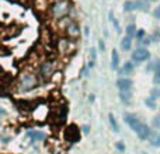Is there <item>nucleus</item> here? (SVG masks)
Wrapping results in <instances>:
<instances>
[{
    "label": "nucleus",
    "mask_w": 160,
    "mask_h": 154,
    "mask_svg": "<svg viewBox=\"0 0 160 154\" xmlns=\"http://www.w3.org/2000/svg\"><path fill=\"white\" fill-rule=\"evenodd\" d=\"M39 85V77L38 75L32 72H24L21 73L18 77V83H17V88L21 93H28L32 91L34 88H37Z\"/></svg>",
    "instance_id": "obj_1"
},
{
    "label": "nucleus",
    "mask_w": 160,
    "mask_h": 154,
    "mask_svg": "<svg viewBox=\"0 0 160 154\" xmlns=\"http://www.w3.org/2000/svg\"><path fill=\"white\" fill-rule=\"evenodd\" d=\"M70 10H72V3L70 0H62L58 3H52L49 7V16L52 17L55 21H59L61 18L69 16Z\"/></svg>",
    "instance_id": "obj_2"
},
{
    "label": "nucleus",
    "mask_w": 160,
    "mask_h": 154,
    "mask_svg": "<svg viewBox=\"0 0 160 154\" xmlns=\"http://www.w3.org/2000/svg\"><path fill=\"white\" fill-rule=\"evenodd\" d=\"M56 73V63L53 60H44L41 62L38 67V77L39 80H49L52 79V76Z\"/></svg>",
    "instance_id": "obj_3"
},
{
    "label": "nucleus",
    "mask_w": 160,
    "mask_h": 154,
    "mask_svg": "<svg viewBox=\"0 0 160 154\" xmlns=\"http://www.w3.org/2000/svg\"><path fill=\"white\" fill-rule=\"evenodd\" d=\"M150 58V53L149 51L146 49V48H138V49H135L132 52V56H131V59H132V63H142V62L148 60V59Z\"/></svg>",
    "instance_id": "obj_4"
},
{
    "label": "nucleus",
    "mask_w": 160,
    "mask_h": 154,
    "mask_svg": "<svg viewBox=\"0 0 160 154\" xmlns=\"http://www.w3.org/2000/svg\"><path fill=\"white\" fill-rule=\"evenodd\" d=\"M63 32H65V36H66V38L72 39V41H76V39L80 36V27L78 25V22L73 21V22H70L69 27H68Z\"/></svg>",
    "instance_id": "obj_5"
},
{
    "label": "nucleus",
    "mask_w": 160,
    "mask_h": 154,
    "mask_svg": "<svg viewBox=\"0 0 160 154\" xmlns=\"http://www.w3.org/2000/svg\"><path fill=\"white\" fill-rule=\"evenodd\" d=\"M124 121L129 125V128L133 130V132H138L139 128H141V125H142L141 119H139L136 115H133V113H125V115H124Z\"/></svg>",
    "instance_id": "obj_6"
},
{
    "label": "nucleus",
    "mask_w": 160,
    "mask_h": 154,
    "mask_svg": "<svg viewBox=\"0 0 160 154\" xmlns=\"http://www.w3.org/2000/svg\"><path fill=\"white\" fill-rule=\"evenodd\" d=\"M58 49H59V52H61V53H69V52H72V51H73V41L65 36V38H62L61 41H59Z\"/></svg>",
    "instance_id": "obj_7"
},
{
    "label": "nucleus",
    "mask_w": 160,
    "mask_h": 154,
    "mask_svg": "<svg viewBox=\"0 0 160 154\" xmlns=\"http://www.w3.org/2000/svg\"><path fill=\"white\" fill-rule=\"evenodd\" d=\"M132 80L128 79V77H121V79L117 81V85H118L119 91H131L132 88Z\"/></svg>",
    "instance_id": "obj_8"
},
{
    "label": "nucleus",
    "mask_w": 160,
    "mask_h": 154,
    "mask_svg": "<svg viewBox=\"0 0 160 154\" xmlns=\"http://www.w3.org/2000/svg\"><path fill=\"white\" fill-rule=\"evenodd\" d=\"M150 133H152L150 128L148 126L146 123H142V125H141V128H139V130L136 132V135H138V137L141 139V140H146V139H149Z\"/></svg>",
    "instance_id": "obj_9"
},
{
    "label": "nucleus",
    "mask_w": 160,
    "mask_h": 154,
    "mask_svg": "<svg viewBox=\"0 0 160 154\" xmlns=\"http://www.w3.org/2000/svg\"><path fill=\"white\" fill-rule=\"evenodd\" d=\"M27 135L32 142H41L44 139H47V135L44 132H39V130H30Z\"/></svg>",
    "instance_id": "obj_10"
},
{
    "label": "nucleus",
    "mask_w": 160,
    "mask_h": 154,
    "mask_svg": "<svg viewBox=\"0 0 160 154\" xmlns=\"http://www.w3.org/2000/svg\"><path fill=\"white\" fill-rule=\"evenodd\" d=\"M58 22V28L59 30H62V31H65L68 27H69V24L70 22H73V18L70 16H66V17H63V18H61L59 21H56Z\"/></svg>",
    "instance_id": "obj_11"
},
{
    "label": "nucleus",
    "mask_w": 160,
    "mask_h": 154,
    "mask_svg": "<svg viewBox=\"0 0 160 154\" xmlns=\"http://www.w3.org/2000/svg\"><path fill=\"white\" fill-rule=\"evenodd\" d=\"M133 72V63L132 62H125V65L122 66V69H119V75L121 76H128Z\"/></svg>",
    "instance_id": "obj_12"
},
{
    "label": "nucleus",
    "mask_w": 160,
    "mask_h": 154,
    "mask_svg": "<svg viewBox=\"0 0 160 154\" xmlns=\"http://www.w3.org/2000/svg\"><path fill=\"white\" fill-rule=\"evenodd\" d=\"M119 99H121L125 105H129L131 102H132V93H131V91H121V93H119Z\"/></svg>",
    "instance_id": "obj_13"
},
{
    "label": "nucleus",
    "mask_w": 160,
    "mask_h": 154,
    "mask_svg": "<svg viewBox=\"0 0 160 154\" xmlns=\"http://www.w3.org/2000/svg\"><path fill=\"white\" fill-rule=\"evenodd\" d=\"M148 140L150 142V144L155 147H160V133L159 132H152Z\"/></svg>",
    "instance_id": "obj_14"
},
{
    "label": "nucleus",
    "mask_w": 160,
    "mask_h": 154,
    "mask_svg": "<svg viewBox=\"0 0 160 154\" xmlns=\"http://www.w3.org/2000/svg\"><path fill=\"white\" fill-rule=\"evenodd\" d=\"M135 10L148 11L149 10V3H148V0H135Z\"/></svg>",
    "instance_id": "obj_15"
},
{
    "label": "nucleus",
    "mask_w": 160,
    "mask_h": 154,
    "mask_svg": "<svg viewBox=\"0 0 160 154\" xmlns=\"http://www.w3.org/2000/svg\"><path fill=\"white\" fill-rule=\"evenodd\" d=\"M121 48H122V51H129L131 48H132V38L125 36V38L122 39V42H121Z\"/></svg>",
    "instance_id": "obj_16"
},
{
    "label": "nucleus",
    "mask_w": 160,
    "mask_h": 154,
    "mask_svg": "<svg viewBox=\"0 0 160 154\" xmlns=\"http://www.w3.org/2000/svg\"><path fill=\"white\" fill-rule=\"evenodd\" d=\"M111 67H112L114 70L115 69H118V66H119V55H118V52L117 51H114L112 52V58H111Z\"/></svg>",
    "instance_id": "obj_17"
},
{
    "label": "nucleus",
    "mask_w": 160,
    "mask_h": 154,
    "mask_svg": "<svg viewBox=\"0 0 160 154\" xmlns=\"http://www.w3.org/2000/svg\"><path fill=\"white\" fill-rule=\"evenodd\" d=\"M153 81L156 85H160V62H156L155 66V77H153Z\"/></svg>",
    "instance_id": "obj_18"
},
{
    "label": "nucleus",
    "mask_w": 160,
    "mask_h": 154,
    "mask_svg": "<svg viewBox=\"0 0 160 154\" xmlns=\"http://www.w3.org/2000/svg\"><path fill=\"white\" fill-rule=\"evenodd\" d=\"M108 119H110V125H111V128H112V130H114L115 133H118V132H119V125H118V122H117V119L114 118L112 113H110Z\"/></svg>",
    "instance_id": "obj_19"
},
{
    "label": "nucleus",
    "mask_w": 160,
    "mask_h": 154,
    "mask_svg": "<svg viewBox=\"0 0 160 154\" xmlns=\"http://www.w3.org/2000/svg\"><path fill=\"white\" fill-rule=\"evenodd\" d=\"M136 27L133 24H131V25H128L127 27V36H129V38H133V36L136 35Z\"/></svg>",
    "instance_id": "obj_20"
},
{
    "label": "nucleus",
    "mask_w": 160,
    "mask_h": 154,
    "mask_svg": "<svg viewBox=\"0 0 160 154\" xmlns=\"http://www.w3.org/2000/svg\"><path fill=\"white\" fill-rule=\"evenodd\" d=\"M124 10L125 11H133L135 10V2H127L124 4Z\"/></svg>",
    "instance_id": "obj_21"
},
{
    "label": "nucleus",
    "mask_w": 160,
    "mask_h": 154,
    "mask_svg": "<svg viewBox=\"0 0 160 154\" xmlns=\"http://www.w3.org/2000/svg\"><path fill=\"white\" fill-rule=\"evenodd\" d=\"M150 42H152V39H150V36H148V38H142V39H139L138 44L141 45L142 48H143V46H146V45H150Z\"/></svg>",
    "instance_id": "obj_22"
},
{
    "label": "nucleus",
    "mask_w": 160,
    "mask_h": 154,
    "mask_svg": "<svg viewBox=\"0 0 160 154\" xmlns=\"http://www.w3.org/2000/svg\"><path fill=\"white\" fill-rule=\"evenodd\" d=\"M145 102H146V105H148V107H150L152 109H155V108H156V99L152 98V97H149V98H148Z\"/></svg>",
    "instance_id": "obj_23"
},
{
    "label": "nucleus",
    "mask_w": 160,
    "mask_h": 154,
    "mask_svg": "<svg viewBox=\"0 0 160 154\" xmlns=\"http://www.w3.org/2000/svg\"><path fill=\"white\" fill-rule=\"evenodd\" d=\"M153 128L160 130V115H158V116H155V118H153Z\"/></svg>",
    "instance_id": "obj_24"
},
{
    "label": "nucleus",
    "mask_w": 160,
    "mask_h": 154,
    "mask_svg": "<svg viewBox=\"0 0 160 154\" xmlns=\"http://www.w3.org/2000/svg\"><path fill=\"white\" fill-rule=\"evenodd\" d=\"M152 98H155V99L160 98V85H158V87L152 91Z\"/></svg>",
    "instance_id": "obj_25"
},
{
    "label": "nucleus",
    "mask_w": 160,
    "mask_h": 154,
    "mask_svg": "<svg viewBox=\"0 0 160 154\" xmlns=\"http://www.w3.org/2000/svg\"><path fill=\"white\" fill-rule=\"evenodd\" d=\"M110 20H111V21H112V24H114V25H115L117 31H118V32H119V31H121V28H119V24H118V21H117V20H115V18H114L112 13H110Z\"/></svg>",
    "instance_id": "obj_26"
},
{
    "label": "nucleus",
    "mask_w": 160,
    "mask_h": 154,
    "mask_svg": "<svg viewBox=\"0 0 160 154\" xmlns=\"http://www.w3.org/2000/svg\"><path fill=\"white\" fill-rule=\"evenodd\" d=\"M135 38H136V41H139V39H142V38H145V31H143V30H138V31H136Z\"/></svg>",
    "instance_id": "obj_27"
},
{
    "label": "nucleus",
    "mask_w": 160,
    "mask_h": 154,
    "mask_svg": "<svg viewBox=\"0 0 160 154\" xmlns=\"http://www.w3.org/2000/svg\"><path fill=\"white\" fill-rule=\"evenodd\" d=\"M150 39H152V42H159L160 41V31H156V32L150 36Z\"/></svg>",
    "instance_id": "obj_28"
},
{
    "label": "nucleus",
    "mask_w": 160,
    "mask_h": 154,
    "mask_svg": "<svg viewBox=\"0 0 160 154\" xmlns=\"http://www.w3.org/2000/svg\"><path fill=\"white\" fill-rule=\"evenodd\" d=\"M117 150H119V152H125V144L122 143V142H118V143L115 144Z\"/></svg>",
    "instance_id": "obj_29"
},
{
    "label": "nucleus",
    "mask_w": 160,
    "mask_h": 154,
    "mask_svg": "<svg viewBox=\"0 0 160 154\" xmlns=\"http://www.w3.org/2000/svg\"><path fill=\"white\" fill-rule=\"evenodd\" d=\"M153 16H155L158 20H160V6H158V7L155 8V11H153Z\"/></svg>",
    "instance_id": "obj_30"
},
{
    "label": "nucleus",
    "mask_w": 160,
    "mask_h": 154,
    "mask_svg": "<svg viewBox=\"0 0 160 154\" xmlns=\"http://www.w3.org/2000/svg\"><path fill=\"white\" fill-rule=\"evenodd\" d=\"M88 132H90V126H87V125H84V126H83V133H84V135H87Z\"/></svg>",
    "instance_id": "obj_31"
},
{
    "label": "nucleus",
    "mask_w": 160,
    "mask_h": 154,
    "mask_svg": "<svg viewBox=\"0 0 160 154\" xmlns=\"http://www.w3.org/2000/svg\"><path fill=\"white\" fill-rule=\"evenodd\" d=\"M98 48H100V51H104L105 49V45H104V42H102V41H98Z\"/></svg>",
    "instance_id": "obj_32"
},
{
    "label": "nucleus",
    "mask_w": 160,
    "mask_h": 154,
    "mask_svg": "<svg viewBox=\"0 0 160 154\" xmlns=\"http://www.w3.org/2000/svg\"><path fill=\"white\" fill-rule=\"evenodd\" d=\"M93 67H94V60H90V62H88L87 69H93Z\"/></svg>",
    "instance_id": "obj_33"
},
{
    "label": "nucleus",
    "mask_w": 160,
    "mask_h": 154,
    "mask_svg": "<svg viewBox=\"0 0 160 154\" xmlns=\"http://www.w3.org/2000/svg\"><path fill=\"white\" fill-rule=\"evenodd\" d=\"M90 52H91V56H93V60H94V59H96V49H91Z\"/></svg>",
    "instance_id": "obj_34"
},
{
    "label": "nucleus",
    "mask_w": 160,
    "mask_h": 154,
    "mask_svg": "<svg viewBox=\"0 0 160 154\" xmlns=\"http://www.w3.org/2000/svg\"><path fill=\"white\" fill-rule=\"evenodd\" d=\"M2 115H6V111L4 109H2V108H0V116Z\"/></svg>",
    "instance_id": "obj_35"
},
{
    "label": "nucleus",
    "mask_w": 160,
    "mask_h": 154,
    "mask_svg": "<svg viewBox=\"0 0 160 154\" xmlns=\"http://www.w3.org/2000/svg\"><path fill=\"white\" fill-rule=\"evenodd\" d=\"M88 101L93 102V101H94V95H90V97H88Z\"/></svg>",
    "instance_id": "obj_36"
},
{
    "label": "nucleus",
    "mask_w": 160,
    "mask_h": 154,
    "mask_svg": "<svg viewBox=\"0 0 160 154\" xmlns=\"http://www.w3.org/2000/svg\"><path fill=\"white\" fill-rule=\"evenodd\" d=\"M84 35H88V28H84Z\"/></svg>",
    "instance_id": "obj_37"
},
{
    "label": "nucleus",
    "mask_w": 160,
    "mask_h": 154,
    "mask_svg": "<svg viewBox=\"0 0 160 154\" xmlns=\"http://www.w3.org/2000/svg\"><path fill=\"white\" fill-rule=\"evenodd\" d=\"M51 3H58V2H62V0H49Z\"/></svg>",
    "instance_id": "obj_38"
},
{
    "label": "nucleus",
    "mask_w": 160,
    "mask_h": 154,
    "mask_svg": "<svg viewBox=\"0 0 160 154\" xmlns=\"http://www.w3.org/2000/svg\"><path fill=\"white\" fill-rule=\"evenodd\" d=\"M148 2H155V0H148Z\"/></svg>",
    "instance_id": "obj_39"
},
{
    "label": "nucleus",
    "mask_w": 160,
    "mask_h": 154,
    "mask_svg": "<svg viewBox=\"0 0 160 154\" xmlns=\"http://www.w3.org/2000/svg\"><path fill=\"white\" fill-rule=\"evenodd\" d=\"M159 31H160V30H159Z\"/></svg>",
    "instance_id": "obj_40"
}]
</instances>
